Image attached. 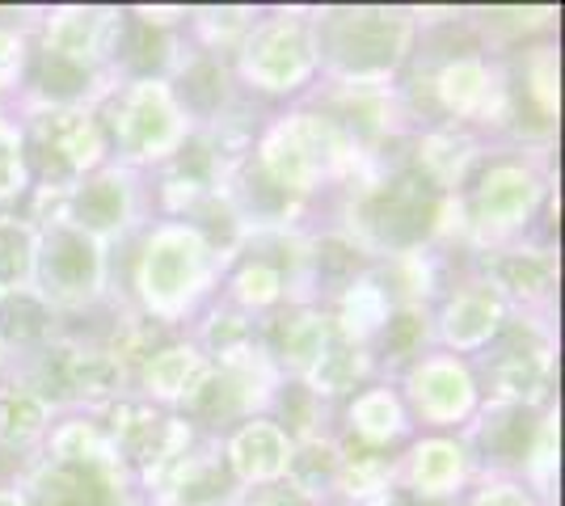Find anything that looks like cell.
<instances>
[{"instance_id": "cb8c5ba5", "label": "cell", "mask_w": 565, "mask_h": 506, "mask_svg": "<svg viewBox=\"0 0 565 506\" xmlns=\"http://www.w3.org/2000/svg\"><path fill=\"white\" fill-rule=\"evenodd\" d=\"M490 148L494 144L481 140L469 127L439 122V127H423V131L409 136V165L418 169L439 194H456Z\"/></svg>"}, {"instance_id": "ab89813d", "label": "cell", "mask_w": 565, "mask_h": 506, "mask_svg": "<svg viewBox=\"0 0 565 506\" xmlns=\"http://www.w3.org/2000/svg\"><path fill=\"white\" fill-rule=\"evenodd\" d=\"M30 43H34V25L0 22V101H4V106H9V101L18 97V89H22Z\"/></svg>"}, {"instance_id": "8992f818", "label": "cell", "mask_w": 565, "mask_h": 506, "mask_svg": "<svg viewBox=\"0 0 565 506\" xmlns=\"http://www.w3.org/2000/svg\"><path fill=\"white\" fill-rule=\"evenodd\" d=\"M249 157L275 186L305 203H312L330 186L333 191L347 186L359 173V165L367 161V152L354 144L330 115H321L308 101L282 110V115H270L249 148Z\"/></svg>"}, {"instance_id": "ee69618b", "label": "cell", "mask_w": 565, "mask_h": 506, "mask_svg": "<svg viewBox=\"0 0 565 506\" xmlns=\"http://www.w3.org/2000/svg\"><path fill=\"white\" fill-rule=\"evenodd\" d=\"M4 367H9V351H4V342H0V380H4Z\"/></svg>"}, {"instance_id": "5bb4252c", "label": "cell", "mask_w": 565, "mask_h": 506, "mask_svg": "<svg viewBox=\"0 0 565 506\" xmlns=\"http://www.w3.org/2000/svg\"><path fill=\"white\" fill-rule=\"evenodd\" d=\"M465 270L494 291L498 300L507 304V313L557 321L562 266H557V249L548 241L519 237V241L477 249V254H469V266H465Z\"/></svg>"}, {"instance_id": "3957f363", "label": "cell", "mask_w": 565, "mask_h": 506, "mask_svg": "<svg viewBox=\"0 0 565 506\" xmlns=\"http://www.w3.org/2000/svg\"><path fill=\"white\" fill-rule=\"evenodd\" d=\"M553 191V148H490L469 173V182L451 194L465 228V258L527 237L544 207L557 203Z\"/></svg>"}, {"instance_id": "ac0fdd59", "label": "cell", "mask_w": 565, "mask_h": 506, "mask_svg": "<svg viewBox=\"0 0 565 506\" xmlns=\"http://www.w3.org/2000/svg\"><path fill=\"white\" fill-rule=\"evenodd\" d=\"M122 22H127V9L55 4V9H43V18L34 25V43L55 51V55H68L76 64L115 73V55H118V43H122Z\"/></svg>"}, {"instance_id": "bcb514c9", "label": "cell", "mask_w": 565, "mask_h": 506, "mask_svg": "<svg viewBox=\"0 0 565 506\" xmlns=\"http://www.w3.org/2000/svg\"><path fill=\"white\" fill-rule=\"evenodd\" d=\"M148 506H152V503H148Z\"/></svg>"}, {"instance_id": "7a4b0ae2", "label": "cell", "mask_w": 565, "mask_h": 506, "mask_svg": "<svg viewBox=\"0 0 565 506\" xmlns=\"http://www.w3.org/2000/svg\"><path fill=\"white\" fill-rule=\"evenodd\" d=\"M9 485L25 506H148L97 413L55 418L43 452L25 460Z\"/></svg>"}, {"instance_id": "484cf974", "label": "cell", "mask_w": 565, "mask_h": 506, "mask_svg": "<svg viewBox=\"0 0 565 506\" xmlns=\"http://www.w3.org/2000/svg\"><path fill=\"white\" fill-rule=\"evenodd\" d=\"M220 448H224V460H228V469H233V477H236L241 489L287 477L291 439H287V434H282L266 413H258V418H249V422L233 427V431L220 439Z\"/></svg>"}, {"instance_id": "7402d4cb", "label": "cell", "mask_w": 565, "mask_h": 506, "mask_svg": "<svg viewBox=\"0 0 565 506\" xmlns=\"http://www.w3.org/2000/svg\"><path fill=\"white\" fill-rule=\"evenodd\" d=\"M330 337L333 321L317 304H282L262 316V346H266L270 363L279 367L282 380H305L308 367L330 346Z\"/></svg>"}, {"instance_id": "5b68a950", "label": "cell", "mask_w": 565, "mask_h": 506, "mask_svg": "<svg viewBox=\"0 0 565 506\" xmlns=\"http://www.w3.org/2000/svg\"><path fill=\"white\" fill-rule=\"evenodd\" d=\"M317 80L393 85L418 43V13L401 4H330L312 9Z\"/></svg>"}, {"instance_id": "f546056e", "label": "cell", "mask_w": 565, "mask_h": 506, "mask_svg": "<svg viewBox=\"0 0 565 506\" xmlns=\"http://www.w3.org/2000/svg\"><path fill=\"white\" fill-rule=\"evenodd\" d=\"M326 313H330L333 334L338 337L359 342V346H372V337L384 330V321L393 313V300H388V291L380 288V279L372 274V266H367L351 288L333 295L330 304H326Z\"/></svg>"}, {"instance_id": "ffe728a7", "label": "cell", "mask_w": 565, "mask_h": 506, "mask_svg": "<svg viewBox=\"0 0 565 506\" xmlns=\"http://www.w3.org/2000/svg\"><path fill=\"white\" fill-rule=\"evenodd\" d=\"M115 89V73L76 64L68 55L30 43L22 89L9 106H72V110H97V101Z\"/></svg>"}, {"instance_id": "836d02e7", "label": "cell", "mask_w": 565, "mask_h": 506, "mask_svg": "<svg viewBox=\"0 0 565 506\" xmlns=\"http://www.w3.org/2000/svg\"><path fill=\"white\" fill-rule=\"evenodd\" d=\"M60 321H64V316L51 313L47 304L34 295V288L4 295V300H0V342H4L9 359H13V355H25V351H34V346H43V342L64 334Z\"/></svg>"}, {"instance_id": "9c48e42d", "label": "cell", "mask_w": 565, "mask_h": 506, "mask_svg": "<svg viewBox=\"0 0 565 506\" xmlns=\"http://www.w3.org/2000/svg\"><path fill=\"white\" fill-rule=\"evenodd\" d=\"M97 122L110 161L136 173H152L194 131L169 80H115V89L97 101Z\"/></svg>"}, {"instance_id": "4fadbf2b", "label": "cell", "mask_w": 565, "mask_h": 506, "mask_svg": "<svg viewBox=\"0 0 565 506\" xmlns=\"http://www.w3.org/2000/svg\"><path fill=\"white\" fill-rule=\"evenodd\" d=\"M30 288L51 313H89V309L110 300V249L64 219H51L39 228Z\"/></svg>"}, {"instance_id": "2e32d148", "label": "cell", "mask_w": 565, "mask_h": 506, "mask_svg": "<svg viewBox=\"0 0 565 506\" xmlns=\"http://www.w3.org/2000/svg\"><path fill=\"white\" fill-rule=\"evenodd\" d=\"M548 406H519V401H486L460 427V443L469 448L477 477H523L527 452L536 443V431Z\"/></svg>"}, {"instance_id": "f35d334b", "label": "cell", "mask_w": 565, "mask_h": 506, "mask_svg": "<svg viewBox=\"0 0 565 506\" xmlns=\"http://www.w3.org/2000/svg\"><path fill=\"white\" fill-rule=\"evenodd\" d=\"M25 194H30V165H25L22 127L4 106L0 110V212H9Z\"/></svg>"}, {"instance_id": "f6af8a7d", "label": "cell", "mask_w": 565, "mask_h": 506, "mask_svg": "<svg viewBox=\"0 0 565 506\" xmlns=\"http://www.w3.org/2000/svg\"><path fill=\"white\" fill-rule=\"evenodd\" d=\"M0 110H4V101H0Z\"/></svg>"}, {"instance_id": "44dd1931", "label": "cell", "mask_w": 565, "mask_h": 506, "mask_svg": "<svg viewBox=\"0 0 565 506\" xmlns=\"http://www.w3.org/2000/svg\"><path fill=\"white\" fill-rule=\"evenodd\" d=\"M472 477L477 473L460 434H414L397 452V489L426 503L460 498Z\"/></svg>"}, {"instance_id": "603a6c76", "label": "cell", "mask_w": 565, "mask_h": 506, "mask_svg": "<svg viewBox=\"0 0 565 506\" xmlns=\"http://www.w3.org/2000/svg\"><path fill=\"white\" fill-rule=\"evenodd\" d=\"M342 439H351L359 448H372V452H401L418 427L405 410L401 392L393 380H372L367 388H359L354 397H347V410H342Z\"/></svg>"}, {"instance_id": "6da1fadb", "label": "cell", "mask_w": 565, "mask_h": 506, "mask_svg": "<svg viewBox=\"0 0 565 506\" xmlns=\"http://www.w3.org/2000/svg\"><path fill=\"white\" fill-rule=\"evenodd\" d=\"M444 198L409 165V136L372 152L347 186H338L333 228L367 258L384 262L414 249H435Z\"/></svg>"}, {"instance_id": "e575fe53", "label": "cell", "mask_w": 565, "mask_h": 506, "mask_svg": "<svg viewBox=\"0 0 565 506\" xmlns=\"http://www.w3.org/2000/svg\"><path fill=\"white\" fill-rule=\"evenodd\" d=\"M262 9H245V4H224V9H186V39L190 47L233 60L236 47L245 43V34L254 30Z\"/></svg>"}, {"instance_id": "ba28073f", "label": "cell", "mask_w": 565, "mask_h": 506, "mask_svg": "<svg viewBox=\"0 0 565 506\" xmlns=\"http://www.w3.org/2000/svg\"><path fill=\"white\" fill-rule=\"evenodd\" d=\"M148 173H136L127 165L106 161L102 169L85 173L81 182H72L68 191H30V212L25 219L34 228H43L51 219H64L72 228L89 233L110 254L115 245H127L136 233L148 228Z\"/></svg>"}, {"instance_id": "f1b7e54d", "label": "cell", "mask_w": 565, "mask_h": 506, "mask_svg": "<svg viewBox=\"0 0 565 506\" xmlns=\"http://www.w3.org/2000/svg\"><path fill=\"white\" fill-rule=\"evenodd\" d=\"M51 422H55V413L34 392H25L13 380H0V456L18 460V469H22L25 460L43 452Z\"/></svg>"}, {"instance_id": "9a60e30c", "label": "cell", "mask_w": 565, "mask_h": 506, "mask_svg": "<svg viewBox=\"0 0 565 506\" xmlns=\"http://www.w3.org/2000/svg\"><path fill=\"white\" fill-rule=\"evenodd\" d=\"M393 385L423 434H456L481 406V385L472 363L448 351H430L418 363H409Z\"/></svg>"}, {"instance_id": "4316f807", "label": "cell", "mask_w": 565, "mask_h": 506, "mask_svg": "<svg viewBox=\"0 0 565 506\" xmlns=\"http://www.w3.org/2000/svg\"><path fill=\"white\" fill-rule=\"evenodd\" d=\"M203 372H207V359L199 355V346L190 337H169L161 351H152L140 363V372L131 376V392L161 410H178Z\"/></svg>"}, {"instance_id": "d590c367", "label": "cell", "mask_w": 565, "mask_h": 506, "mask_svg": "<svg viewBox=\"0 0 565 506\" xmlns=\"http://www.w3.org/2000/svg\"><path fill=\"white\" fill-rule=\"evenodd\" d=\"M266 418H270L291 443L330 431V406H326L305 380H279L270 406H266Z\"/></svg>"}, {"instance_id": "277c9868", "label": "cell", "mask_w": 565, "mask_h": 506, "mask_svg": "<svg viewBox=\"0 0 565 506\" xmlns=\"http://www.w3.org/2000/svg\"><path fill=\"white\" fill-rule=\"evenodd\" d=\"M220 274L215 249L186 219H148L131 262V309L166 330H182L215 300Z\"/></svg>"}, {"instance_id": "d6986e66", "label": "cell", "mask_w": 565, "mask_h": 506, "mask_svg": "<svg viewBox=\"0 0 565 506\" xmlns=\"http://www.w3.org/2000/svg\"><path fill=\"white\" fill-rule=\"evenodd\" d=\"M152 506H236L241 485L224 460L220 439L199 434V443L173 469H166L157 482L143 489Z\"/></svg>"}, {"instance_id": "7c38bea8", "label": "cell", "mask_w": 565, "mask_h": 506, "mask_svg": "<svg viewBox=\"0 0 565 506\" xmlns=\"http://www.w3.org/2000/svg\"><path fill=\"white\" fill-rule=\"evenodd\" d=\"M472 372L486 401L553 406L557 388V325L541 316H507L502 334L472 355Z\"/></svg>"}, {"instance_id": "83f0119b", "label": "cell", "mask_w": 565, "mask_h": 506, "mask_svg": "<svg viewBox=\"0 0 565 506\" xmlns=\"http://www.w3.org/2000/svg\"><path fill=\"white\" fill-rule=\"evenodd\" d=\"M430 351H435V321L426 304H397L367 346L376 380H397L409 363H418Z\"/></svg>"}, {"instance_id": "74e56055", "label": "cell", "mask_w": 565, "mask_h": 506, "mask_svg": "<svg viewBox=\"0 0 565 506\" xmlns=\"http://www.w3.org/2000/svg\"><path fill=\"white\" fill-rule=\"evenodd\" d=\"M557 469H562V410L553 401L544 410V422L541 431H536V443L527 452V464H523L519 482L527 485L544 506H557Z\"/></svg>"}, {"instance_id": "e0dca14e", "label": "cell", "mask_w": 565, "mask_h": 506, "mask_svg": "<svg viewBox=\"0 0 565 506\" xmlns=\"http://www.w3.org/2000/svg\"><path fill=\"white\" fill-rule=\"evenodd\" d=\"M507 304L481 279H472L469 270L460 279H451L444 295L430 304V321H435V351H448L460 359L481 355L507 325Z\"/></svg>"}, {"instance_id": "52a82bcc", "label": "cell", "mask_w": 565, "mask_h": 506, "mask_svg": "<svg viewBox=\"0 0 565 506\" xmlns=\"http://www.w3.org/2000/svg\"><path fill=\"white\" fill-rule=\"evenodd\" d=\"M4 380L34 392L55 418L102 413L106 406H115L118 397L131 392L122 363L97 337L76 334H60L25 355H13L4 367Z\"/></svg>"}, {"instance_id": "1f68e13d", "label": "cell", "mask_w": 565, "mask_h": 506, "mask_svg": "<svg viewBox=\"0 0 565 506\" xmlns=\"http://www.w3.org/2000/svg\"><path fill=\"white\" fill-rule=\"evenodd\" d=\"M338 469H342V448L338 434H312L291 443V460H287V482L317 506H338Z\"/></svg>"}, {"instance_id": "7bdbcfd3", "label": "cell", "mask_w": 565, "mask_h": 506, "mask_svg": "<svg viewBox=\"0 0 565 506\" xmlns=\"http://www.w3.org/2000/svg\"><path fill=\"white\" fill-rule=\"evenodd\" d=\"M0 506H25V498L13 485H0Z\"/></svg>"}, {"instance_id": "d6a6232c", "label": "cell", "mask_w": 565, "mask_h": 506, "mask_svg": "<svg viewBox=\"0 0 565 506\" xmlns=\"http://www.w3.org/2000/svg\"><path fill=\"white\" fill-rule=\"evenodd\" d=\"M342 469H338V506H367L397 485V452H372L338 434Z\"/></svg>"}, {"instance_id": "60d3db41", "label": "cell", "mask_w": 565, "mask_h": 506, "mask_svg": "<svg viewBox=\"0 0 565 506\" xmlns=\"http://www.w3.org/2000/svg\"><path fill=\"white\" fill-rule=\"evenodd\" d=\"M456 506H544L532 489L515 477H472Z\"/></svg>"}, {"instance_id": "b9f144b4", "label": "cell", "mask_w": 565, "mask_h": 506, "mask_svg": "<svg viewBox=\"0 0 565 506\" xmlns=\"http://www.w3.org/2000/svg\"><path fill=\"white\" fill-rule=\"evenodd\" d=\"M236 506H317V503H308L296 485L287 482V477H279V482L241 489V503H236Z\"/></svg>"}, {"instance_id": "d4e9b609", "label": "cell", "mask_w": 565, "mask_h": 506, "mask_svg": "<svg viewBox=\"0 0 565 506\" xmlns=\"http://www.w3.org/2000/svg\"><path fill=\"white\" fill-rule=\"evenodd\" d=\"M169 89L178 97L182 115L190 119V127H212L220 122L236 101H241V85H236L228 60L207 55V51L190 47L178 64V73L169 76Z\"/></svg>"}, {"instance_id": "30bf717a", "label": "cell", "mask_w": 565, "mask_h": 506, "mask_svg": "<svg viewBox=\"0 0 565 506\" xmlns=\"http://www.w3.org/2000/svg\"><path fill=\"white\" fill-rule=\"evenodd\" d=\"M241 94L305 97L317 85V34L312 9H266L228 60Z\"/></svg>"}, {"instance_id": "8fae6325", "label": "cell", "mask_w": 565, "mask_h": 506, "mask_svg": "<svg viewBox=\"0 0 565 506\" xmlns=\"http://www.w3.org/2000/svg\"><path fill=\"white\" fill-rule=\"evenodd\" d=\"M22 127L30 191H68L85 173L110 161L97 110L72 106H9Z\"/></svg>"}, {"instance_id": "8d00e7d4", "label": "cell", "mask_w": 565, "mask_h": 506, "mask_svg": "<svg viewBox=\"0 0 565 506\" xmlns=\"http://www.w3.org/2000/svg\"><path fill=\"white\" fill-rule=\"evenodd\" d=\"M39 228L18 212H0V300L34 283Z\"/></svg>"}, {"instance_id": "4dcf8cb0", "label": "cell", "mask_w": 565, "mask_h": 506, "mask_svg": "<svg viewBox=\"0 0 565 506\" xmlns=\"http://www.w3.org/2000/svg\"><path fill=\"white\" fill-rule=\"evenodd\" d=\"M376 380V367H372V355H367V346H359V342H347V337H330V346L321 351V359L308 367L305 385L326 401H347L354 397L359 388H367Z\"/></svg>"}]
</instances>
